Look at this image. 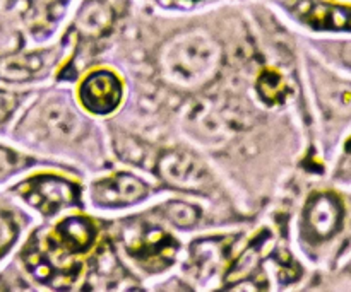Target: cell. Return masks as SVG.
<instances>
[{
    "mask_svg": "<svg viewBox=\"0 0 351 292\" xmlns=\"http://www.w3.org/2000/svg\"><path fill=\"white\" fill-rule=\"evenodd\" d=\"M221 62L219 44L202 31L178 34L171 38L160 55L163 75L184 89L208 84L216 75Z\"/></svg>",
    "mask_w": 351,
    "mask_h": 292,
    "instance_id": "cell-1",
    "label": "cell"
},
{
    "mask_svg": "<svg viewBox=\"0 0 351 292\" xmlns=\"http://www.w3.org/2000/svg\"><path fill=\"white\" fill-rule=\"evenodd\" d=\"M158 173L168 185L182 190H206L211 187L208 168L187 150L171 149L161 154Z\"/></svg>",
    "mask_w": 351,
    "mask_h": 292,
    "instance_id": "cell-2",
    "label": "cell"
},
{
    "mask_svg": "<svg viewBox=\"0 0 351 292\" xmlns=\"http://www.w3.org/2000/svg\"><path fill=\"white\" fill-rule=\"evenodd\" d=\"M23 198H26L34 209L45 215L57 214L60 209L69 207L77 200V188L58 176H36L21 188Z\"/></svg>",
    "mask_w": 351,
    "mask_h": 292,
    "instance_id": "cell-3",
    "label": "cell"
},
{
    "mask_svg": "<svg viewBox=\"0 0 351 292\" xmlns=\"http://www.w3.org/2000/svg\"><path fill=\"white\" fill-rule=\"evenodd\" d=\"M79 99L88 111L95 115H108L122 99V82L113 72L96 70L82 81Z\"/></svg>",
    "mask_w": 351,
    "mask_h": 292,
    "instance_id": "cell-4",
    "label": "cell"
},
{
    "mask_svg": "<svg viewBox=\"0 0 351 292\" xmlns=\"http://www.w3.org/2000/svg\"><path fill=\"white\" fill-rule=\"evenodd\" d=\"M149 190L134 174L119 173L96 181L91 187V200L99 207H125L144 200Z\"/></svg>",
    "mask_w": 351,
    "mask_h": 292,
    "instance_id": "cell-5",
    "label": "cell"
},
{
    "mask_svg": "<svg viewBox=\"0 0 351 292\" xmlns=\"http://www.w3.org/2000/svg\"><path fill=\"white\" fill-rule=\"evenodd\" d=\"M185 127L189 135L206 146L223 144L230 137L228 123L211 99L197 103L189 109L185 115Z\"/></svg>",
    "mask_w": 351,
    "mask_h": 292,
    "instance_id": "cell-6",
    "label": "cell"
},
{
    "mask_svg": "<svg viewBox=\"0 0 351 292\" xmlns=\"http://www.w3.org/2000/svg\"><path fill=\"white\" fill-rule=\"evenodd\" d=\"M343 204L335 194H317L305 207V224L308 233L319 241L332 238L341 229Z\"/></svg>",
    "mask_w": 351,
    "mask_h": 292,
    "instance_id": "cell-7",
    "label": "cell"
},
{
    "mask_svg": "<svg viewBox=\"0 0 351 292\" xmlns=\"http://www.w3.org/2000/svg\"><path fill=\"white\" fill-rule=\"evenodd\" d=\"M36 123L48 137L57 140H67L81 129V120L67 99L60 96L45 99L43 105L36 108Z\"/></svg>",
    "mask_w": 351,
    "mask_h": 292,
    "instance_id": "cell-8",
    "label": "cell"
},
{
    "mask_svg": "<svg viewBox=\"0 0 351 292\" xmlns=\"http://www.w3.org/2000/svg\"><path fill=\"white\" fill-rule=\"evenodd\" d=\"M178 245L170 235L161 229H151L141 236L132 246V255L144 269L160 270L177 255Z\"/></svg>",
    "mask_w": 351,
    "mask_h": 292,
    "instance_id": "cell-9",
    "label": "cell"
},
{
    "mask_svg": "<svg viewBox=\"0 0 351 292\" xmlns=\"http://www.w3.org/2000/svg\"><path fill=\"white\" fill-rule=\"evenodd\" d=\"M96 228L86 217H69L55 229V239L67 253H84L93 246Z\"/></svg>",
    "mask_w": 351,
    "mask_h": 292,
    "instance_id": "cell-10",
    "label": "cell"
},
{
    "mask_svg": "<svg viewBox=\"0 0 351 292\" xmlns=\"http://www.w3.org/2000/svg\"><path fill=\"white\" fill-rule=\"evenodd\" d=\"M192 267L197 280H204L208 277L219 272L225 262V246L219 239H201L194 243L191 248Z\"/></svg>",
    "mask_w": 351,
    "mask_h": 292,
    "instance_id": "cell-11",
    "label": "cell"
},
{
    "mask_svg": "<svg viewBox=\"0 0 351 292\" xmlns=\"http://www.w3.org/2000/svg\"><path fill=\"white\" fill-rule=\"evenodd\" d=\"M45 67V58L41 53L12 55L0 58V79L10 82H23L36 77Z\"/></svg>",
    "mask_w": 351,
    "mask_h": 292,
    "instance_id": "cell-12",
    "label": "cell"
},
{
    "mask_svg": "<svg viewBox=\"0 0 351 292\" xmlns=\"http://www.w3.org/2000/svg\"><path fill=\"white\" fill-rule=\"evenodd\" d=\"M113 12L108 3L101 0H91L79 9L75 17V27L86 36H98L103 31L108 29L112 24Z\"/></svg>",
    "mask_w": 351,
    "mask_h": 292,
    "instance_id": "cell-13",
    "label": "cell"
},
{
    "mask_svg": "<svg viewBox=\"0 0 351 292\" xmlns=\"http://www.w3.org/2000/svg\"><path fill=\"white\" fill-rule=\"evenodd\" d=\"M257 91H259L261 98L264 101L278 105V103L285 101L288 89L287 82H285V79L278 72L266 70L257 79Z\"/></svg>",
    "mask_w": 351,
    "mask_h": 292,
    "instance_id": "cell-14",
    "label": "cell"
},
{
    "mask_svg": "<svg viewBox=\"0 0 351 292\" xmlns=\"http://www.w3.org/2000/svg\"><path fill=\"white\" fill-rule=\"evenodd\" d=\"M163 214L171 224L178 228H192L199 221L197 207L185 202H168L167 205H163Z\"/></svg>",
    "mask_w": 351,
    "mask_h": 292,
    "instance_id": "cell-15",
    "label": "cell"
},
{
    "mask_svg": "<svg viewBox=\"0 0 351 292\" xmlns=\"http://www.w3.org/2000/svg\"><path fill=\"white\" fill-rule=\"evenodd\" d=\"M21 164H23L21 156H17L12 150L5 149V147H0V181L5 180L12 173H16Z\"/></svg>",
    "mask_w": 351,
    "mask_h": 292,
    "instance_id": "cell-16",
    "label": "cell"
},
{
    "mask_svg": "<svg viewBox=\"0 0 351 292\" xmlns=\"http://www.w3.org/2000/svg\"><path fill=\"white\" fill-rule=\"evenodd\" d=\"M16 235L17 231L14 222L7 215L0 214V255L12 245L14 239H16Z\"/></svg>",
    "mask_w": 351,
    "mask_h": 292,
    "instance_id": "cell-17",
    "label": "cell"
},
{
    "mask_svg": "<svg viewBox=\"0 0 351 292\" xmlns=\"http://www.w3.org/2000/svg\"><path fill=\"white\" fill-rule=\"evenodd\" d=\"M17 96L12 92L0 91V122L7 118L17 108Z\"/></svg>",
    "mask_w": 351,
    "mask_h": 292,
    "instance_id": "cell-18",
    "label": "cell"
},
{
    "mask_svg": "<svg viewBox=\"0 0 351 292\" xmlns=\"http://www.w3.org/2000/svg\"><path fill=\"white\" fill-rule=\"evenodd\" d=\"M341 58L346 65L351 67V43H345L341 48Z\"/></svg>",
    "mask_w": 351,
    "mask_h": 292,
    "instance_id": "cell-19",
    "label": "cell"
},
{
    "mask_svg": "<svg viewBox=\"0 0 351 292\" xmlns=\"http://www.w3.org/2000/svg\"><path fill=\"white\" fill-rule=\"evenodd\" d=\"M48 2H53V0H48Z\"/></svg>",
    "mask_w": 351,
    "mask_h": 292,
    "instance_id": "cell-20",
    "label": "cell"
}]
</instances>
